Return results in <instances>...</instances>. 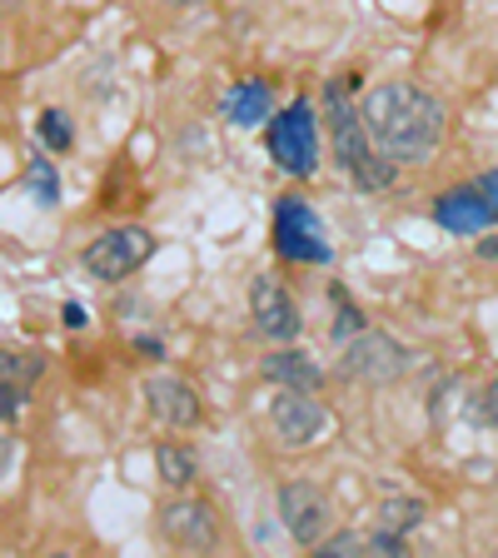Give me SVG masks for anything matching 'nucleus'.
Here are the masks:
<instances>
[{
	"label": "nucleus",
	"instance_id": "obj_1",
	"mask_svg": "<svg viewBox=\"0 0 498 558\" xmlns=\"http://www.w3.org/2000/svg\"><path fill=\"white\" fill-rule=\"evenodd\" d=\"M364 125H369L374 145L394 165H424L444 145V125L449 110L434 90L414 81H389L379 90L364 95Z\"/></svg>",
	"mask_w": 498,
	"mask_h": 558
},
{
	"label": "nucleus",
	"instance_id": "obj_2",
	"mask_svg": "<svg viewBox=\"0 0 498 558\" xmlns=\"http://www.w3.org/2000/svg\"><path fill=\"white\" fill-rule=\"evenodd\" d=\"M325 120H329V140H335V155L339 165L349 170V180L360 190H369V195H379V190L394 185V160L374 145L369 125H364V110H354L349 105V85H329L325 90Z\"/></svg>",
	"mask_w": 498,
	"mask_h": 558
},
{
	"label": "nucleus",
	"instance_id": "obj_3",
	"mask_svg": "<svg viewBox=\"0 0 498 558\" xmlns=\"http://www.w3.org/2000/svg\"><path fill=\"white\" fill-rule=\"evenodd\" d=\"M150 255H155V234L145 230V225H120V230H105L100 240L85 244L81 265H85V275L105 279V284H120V279H130Z\"/></svg>",
	"mask_w": 498,
	"mask_h": 558
},
{
	"label": "nucleus",
	"instance_id": "obj_4",
	"mask_svg": "<svg viewBox=\"0 0 498 558\" xmlns=\"http://www.w3.org/2000/svg\"><path fill=\"white\" fill-rule=\"evenodd\" d=\"M269 155H275V165L284 174H300V180H309L314 170H319V130H314V110L304 100L284 105L275 120H269Z\"/></svg>",
	"mask_w": 498,
	"mask_h": 558
},
{
	"label": "nucleus",
	"instance_id": "obj_5",
	"mask_svg": "<svg viewBox=\"0 0 498 558\" xmlns=\"http://www.w3.org/2000/svg\"><path fill=\"white\" fill-rule=\"evenodd\" d=\"M269 429L279 449H314L329 434V409L314 399V389L279 384V395L269 399Z\"/></svg>",
	"mask_w": 498,
	"mask_h": 558
},
{
	"label": "nucleus",
	"instance_id": "obj_6",
	"mask_svg": "<svg viewBox=\"0 0 498 558\" xmlns=\"http://www.w3.org/2000/svg\"><path fill=\"white\" fill-rule=\"evenodd\" d=\"M339 369L360 384H394L409 369V349L384 329H364L349 344H339Z\"/></svg>",
	"mask_w": 498,
	"mask_h": 558
},
{
	"label": "nucleus",
	"instance_id": "obj_7",
	"mask_svg": "<svg viewBox=\"0 0 498 558\" xmlns=\"http://www.w3.org/2000/svg\"><path fill=\"white\" fill-rule=\"evenodd\" d=\"M275 250L294 265H329L335 250L325 240V225L304 199H279L275 209Z\"/></svg>",
	"mask_w": 498,
	"mask_h": 558
},
{
	"label": "nucleus",
	"instance_id": "obj_8",
	"mask_svg": "<svg viewBox=\"0 0 498 558\" xmlns=\"http://www.w3.org/2000/svg\"><path fill=\"white\" fill-rule=\"evenodd\" d=\"M279 523L290 529L294 544L319 548L325 544V534H329V523H335V504H329V494L319 484L294 478V484L279 488Z\"/></svg>",
	"mask_w": 498,
	"mask_h": 558
},
{
	"label": "nucleus",
	"instance_id": "obj_9",
	"mask_svg": "<svg viewBox=\"0 0 498 558\" xmlns=\"http://www.w3.org/2000/svg\"><path fill=\"white\" fill-rule=\"evenodd\" d=\"M160 534L170 548L209 554V548H220V513L209 499H174L160 509Z\"/></svg>",
	"mask_w": 498,
	"mask_h": 558
},
{
	"label": "nucleus",
	"instance_id": "obj_10",
	"mask_svg": "<svg viewBox=\"0 0 498 558\" xmlns=\"http://www.w3.org/2000/svg\"><path fill=\"white\" fill-rule=\"evenodd\" d=\"M250 314H255L259 335L275 339V344H290V339L300 335V325H304L300 304L290 300V290H284L275 275H255V279H250Z\"/></svg>",
	"mask_w": 498,
	"mask_h": 558
},
{
	"label": "nucleus",
	"instance_id": "obj_11",
	"mask_svg": "<svg viewBox=\"0 0 498 558\" xmlns=\"http://www.w3.org/2000/svg\"><path fill=\"white\" fill-rule=\"evenodd\" d=\"M145 404H150V414L160 418L165 429H195L199 424V395L180 374H155L145 384Z\"/></svg>",
	"mask_w": 498,
	"mask_h": 558
},
{
	"label": "nucleus",
	"instance_id": "obj_12",
	"mask_svg": "<svg viewBox=\"0 0 498 558\" xmlns=\"http://www.w3.org/2000/svg\"><path fill=\"white\" fill-rule=\"evenodd\" d=\"M434 220H439L449 234H478V230L494 225V215H488L478 185H453V190H444V195L434 199Z\"/></svg>",
	"mask_w": 498,
	"mask_h": 558
},
{
	"label": "nucleus",
	"instance_id": "obj_13",
	"mask_svg": "<svg viewBox=\"0 0 498 558\" xmlns=\"http://www.w3.org/2000/svg\"><path fill=\"white\" fill-rule=\"evenodd\" d=\"M259 379L269 384H290V389H325V369L314 364V354H304V349H275V354H265V364H259Z\"/></svg>",
	"mask_w": 498,
	"mask_h": 558
},
{
	"label": "nucleus",
	"instance_id": "obj_14",
	"mask_svg": "<svg viewBox=\"0 0 498 558\" xmlns=\"http://www.w3.org/2000/svg\"><path fill=\"white\" fill-rule=\"evenodd\" d=\"M224 116L230 125L240 130H255V125H269V85L265 81H240L230 95H224Z\"/></svg>",
	"mask_w": 498,
	"mask_h": 558
},
{
	"label": "nucleus",
	"instance_id": "obj_15",
	"mask_svg": "<svg viewBox=\"0 0 498 558\" xmlns=\"http://www.w3.org/2000/svg\"><path fill=\"white\" fill-rule=\"evenodd\" d=\"M424 513L429 509H424L418 499H399L394 494V499L379 504V523H374V529H384V534H394V538H409L418 523H424Z\"/></svg>",
	"mask_w": 498,
	"mask_h": 558
},
{
	"label": "nucleus",
	"instance_id": "obj_16",
	"mask_svg": "<svg viewBox=\"0 0 498 558\" xmlns=\"http://www.w3.org/2000/svg\"><path fill=\"white\" fill-rule=\"evenodd\" d=\"M329 300H335V325H329V339H335V344H349L354 335H364V329H369V325H364V314L354 310V300H349V290L339 284V279L329 284Z\"/></svg>",
	"mask_w": 498,
	"mask_h": 558
},
{
	"label": "nucleus",
	"instance_id": "obj_17",
	"mask_svg": "<svg viewBox=\"0 0 498 558\" xmlns=\"http://www.w3.org/2000/svg\"><path fill=\"white\" fill-rule=\"evenodd\" d=\"M155 469H160V478L170 488H190V484H195V453L180 449V444H160V449H155Z\"/></svg>",
	"mask_w": 498,
	"mask_h": 558
},
{
	"label": "nucleus",
	"instance_id": "obj_18",
	"mask_svg": "<svg viewBox=\"0 0 498 558\" xmlns=\"http://www.w3.org/2000/svg\"><path fill=\"white\" fill-rule=\"evenodd\" d=\"M21 185L31 190L40 205H56V199H60V174H56V165H50V155H35V160L25 165Z\"/></svg>",
	"mask_w": 498,
	"mask_h": 558
},
{
	"label": "nucleus",
	"instance_id": "obj_19",
	"mask_svg": "<svg viewBox=\"0 0 498 558\" xmlns=\"http://www.w3.org/2000/svg\"><path fill=\"white\" fill-rule=\"evenodd\" d=\"M35 374H40V354H35V349H5V354H0V379L15 384L21 395L31 389Z\"/></svg>",
	"mask_w": 498,
	"mask_h": 558
},
{
	"label": "nucleus",
	"instance_id": "obj_20",
	"mask_svg": "<svg viewBox=\"0 0 498 558\" xmlns=\"http://www.w3.org/2000/svg\"><path fill=\"white\" fill-rule=\"evenodd\" d=\"M40 140H46V150H70V120H65V110H46V116H40Z\"/></svg>",
	"mask_w": 498,
	"mask_h": 558
},
{
	"label": "nucleus",
	"instance_id": "obj_21",
	"mask_svg": "<svg viewBox=\"0 0 498 558\" xmlns=\"http://www.w3.org/2000/svg\"><path fill=\"white\" fill-rule=\"evenodd\" d=\"M325 558H339V554H374V534H335L319 544Z\"/></svg>",
	"mask_w": 498,
	"mask_h": 558
},
{
	"label": "nucleus",
	"instance_id": "obj_22",
	"mask_svg": "<svg viewBox=\"0 0 498 558\" xmlns=\"http://www.w3.org/2000/svg\"><path fill=\"white\" fill-rule=\"evenodd\" d=\"M474 185H478V195H484V205H488V215H494V225H498V170H488V174H478Z\"/></svg>",
	"mask_w": 498,
	"mask_h": 558
},
{
	"label": "nucleus",
	"instance_id": "obj_23",
	"mask_svg": "<svg viewBox=\"0 0 498 558\" xmlns=\"http://www.w3.org/2000/svg\"><path fill=\"white\" fill-rule=\"evenodd\" d=\"M478 414H484V424H494V429H498V379L484 389V399H478Z\"/></svg>",
	"mask_w": 498,
	"mask_h": 558
},
{
	"label": "nucleus",
	"instance_id": "obj_24",
	"mask_svg": "<svg viewBox=\"0 0 498 558\" xmlns=\"http://www.w3.org/2000/svg\"><path fill=\"white\" fill-rule=\"evenodd\" d=\"M65 325H70V329L85 325V310H81V304H70V310H65Z\"/></svg>",
	"mask_w": 498,
	"mask_h": 558
},
{
	"label": "nucleus",
	"instance_id": "obj_25",
	"mask_svg": "<svg viewBox=\"0 0 498 558\" xmlns=\"http://www.w3.org/2000/svg\"><path fill=\"white\" fill-rule=\"evenodd\" d=\"M478 255H484V259H498V240H484V244H478Z\"/></svg>",
	"mask_w": 498,
	"mask_h": 558
},
{
	"label": "nucleus",
	"instance_id": "obj_26",
	"mask_svg": "<svg viewBox=\"0 0 498 558\" xmlns=\"http://www.w3.org/2000/svg\"><path fill=\"white\" fill-rule=\"evenodd\" d=\"M170 5H195V0H170Z\"/></svg>",
	"mask_w": 498,
	"mask_h": 558
},
{
	"label": "nucleus",
	"instance_id": "obj_27",
	"mask_svg": "<svg viewBox=\"0 0 498 558\" xmlns=\"http://www.w3.org/2000/svg\"><path fill=\"white\" fill-rule=\"evenodd\" d=\"M5 5H11V0H5Z\"/></svg>",
	"mask_w": 498,
	"mask_h": 558
}]
</instances>
